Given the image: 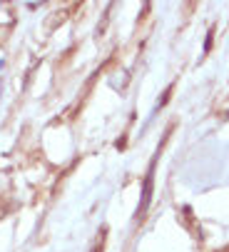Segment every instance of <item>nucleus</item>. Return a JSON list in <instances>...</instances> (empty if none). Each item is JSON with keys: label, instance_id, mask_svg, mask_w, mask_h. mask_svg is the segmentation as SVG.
<instances>
[{"label": "nucleus", "instance_id": "nucleus-1", "mask_svg": "<svg viewBox=\"0 0 229 252\" xmlns=\"http://www.w3.org/2000/svg\"><path fill=\"white\" fill-rule=\"evenodd\" d=\"M149 195H152V172H149V175H147V180H144V197H142L140 212H144V210H147V205H149Z\"/></svg>", "mask_w": 229, "mask_h": 252}]
</instances>
